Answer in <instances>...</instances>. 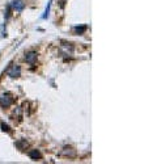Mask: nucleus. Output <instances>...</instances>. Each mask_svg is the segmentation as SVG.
<instances>
[{"label": "nucleus", "mask_w": 157, "mask_h": 164, "mask_svg": "<svg viewBox=\"0 0 157 164\" xmlns=\"http://www.w3.org/2000/svg\"><path fill=\"white\" fill-rule=\"evenodd\" d=\"M12 104H13L12 94L4 93V94H1V96H0V107H1V108H8Z\"/></svg>", "instance_id": "obj_1"}, {"label": "nucleus", "mask_w": 157, "mask_h": 164, "mask_svg": "<svg viewBox=\"0 0 157 164\" xmlns=\"http://www.w3.org/2000/svg\"><path fill=\"white\" fill-rule=\"evenodd\" d=\"M59 155L64 156V158H75V156H76V151L71 147H66L64 150H62V152H60Z\"/></svg>", "instance_id": "obj_2"}, {"label": "nucleus", "mask_w": 157, "mask_h": 164, "mask_svg": "<svg viewBox=\"0 0 157 164\" xmlns=\"http://www.w3.org/2000/svg\"><path fill=\"white\" fill-rule=\"evenodd\" d=\"M20 75H21V67L20 66H12L10 70L8 71V76H10V78H19Z\"/></svg>", "instance_id": "obj_3"}, {"label": "nucleus", "mask_w": 157, "mask_h": 164, "mask_svg": "<svg viewBox=\"0 0 157 164\" xmlns=\"http://www.w3.org/2000/svg\"><path fill=\"white\" fill-rule=\"evenodd\" d=\"M12 8L15 11H17V12H22L24 8H25V4L21 2V0H13L12 2Z\"/></svg>", "instance_id": "obj_4"}, {"label": "nucleus", "mask_w": 157, "mask_h": 164, "mask_svg": "<svg viewBox=\"0 0 157 164\" xmlns=\"http://www.w3.org/2000/svg\"><path fill=\"white\" fill-rule=\"evenodd\" d=\"M25 60H26V63H29V64H34L35 60H37V53L35 51L28 53L26 57H25Z\"/></svg>", "instance_id": "obj_5"}, {"label": "nucleus", "mask_w": 157, "mask_h": 164, "mask_svg": "<svg viewBox=\"0 0 157 164\" xmlns=\"http://www.w3.org/2000/svg\"><path fill=\"white\" fill-rule=\"evenodd\" d=\"M29 158L33 160H39V159H42V154L38 150H31L29 151Z\"/></svg>", "instance_id": "obj_6"}, {"label": "nucleus", "mask_w": 157, "mask_h": 164, "mask_svg": "<svg viewBox=\"0 0 157 164\" xmlns=\"http://www.w3.org/2000/svg\"><path fill=\"white\" fill-rule=\"evenodd\" d=\"M50 9H51V0H50V2L47 3V7H46L45 13H43V16H42V19H47L49 14H50Z\"/></svg>", "instance_id": "obj_7"}, {"label": "nucleus", "mask_w": 157, "mask_h": 164, "mask_svg": "<svg viewBox=\"0 0 157 164\" xmlns=\"http://www.w3.org/2000/svg\"><path fill=\"white\" fill-rule=\"evenodd\" d=\"M16 147H19L20 150H24L25 147L28 146V143H26V141H19V142H16Z\"/></svg>", "instance_id": "obj_8"}, {"label": "nucleus", "mask_w": 157, "mask_h": 164, "mask_svg": "<svg viewBox=\"0 0 157 164\" xmlns=\"http://www.w3.org/2000/svg\"><path fill=\"white\" fill-rule=\"evenodd\" d=\"M73 30L76 34H83V33L87 30V26H76V28H73Z\"/></svg>", "instance_id": "obj_9"}, {"label": "nucleus", "mask_w": 157, "mask_h": 164, "mask_svg": "<svg viewBox=\"0 0 157 164\" xmlns=\"http://www.w3.org/2000/svg\"><path fill=\"white\" fill-rule=\"evenodd\" d=\"M0 127H1V130H3V131H5V133H9V131H10L9 126H8V125H5V123H1V126H0Z\"/></svg>", "instance_id": "obj_10"}]
</instances>
